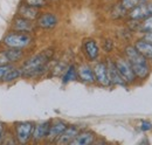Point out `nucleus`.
I'll use <instances>...</instances> for the list:
<instances>
[{
	"mask_svg": "<svg viewBox=\"0 0 152 145\" xmlns=\"http://www.w3.org/2000/svg\"><path fill=\"white\" fill-rule=\"evenodd\" d=\"M53 55L52 51H45L42 53L32 56L28 59L21 68V76L32 78V77H38L46 72L48 62Z\"/></svg>",
	"mask_w": 152,
	"mask_h": 145,
	"instance_id": "f257e3e1",
	"label": "nucleus"
},
{
	"mask_svg": "<svg viewBox=\"0 0 152 145\" xmlns=\"http://www.w3.org/2000/svg\"><path fill=\"white\" fill-rule=\"evenodd\" d=\"M124 55L132 68L136 78L145 80L149 77L150 72H151V66L149 61L136 49L134 46H128L124 49Z\"/></svg>",
	"mask_w": 152,
	"mask_h": 145,
	"instance_id": "f03ea898",
	"label": "nucleus"
},
{
	"mask_svg": "<svg viewBox=\"0 0 152 145\" xmlns=\"http://www.w3.org/2000/svg\"><path fill=\"white\" fill-rule=\"evenodd\" d=\"M33 41V37L28 33H23V32H13L10 33L4 37L2 42L5 46H7L8 48H26L28 47Z\"/></svg>",
	"mask_w": 152,
	"mask_h": 145,
	"instance_id": "7ed1b4c3",
	"label": "nucleus"
},
{
	"mask_svg": "<svg viewBox=\"0 0 152 145\" xmlns=\"http://www.w3.org/2000/svg\"><path fill=\"white\" fill-rule=\"evenodd\" d=\"M114 62L116 64V68L118 69V72L121 74V76L125 81V83L126 84H133L137 78H136V75L133 72L130 63L128 62V60L125 57H117L116 61H114Z\"/></svg>",
	"mask_w": 152,
	"mask_h": 145,
	"instance_id": "20e7f679",
	"label": "nucleus"
},
{
	"mask_svg": "<svg viewBox=\"0 0 152 145\" xmlns=\"http://www.w3.org/2000/svg\"><path fill=\"white\" fill-rule=\"evenodd\" d=\"M34 124L31 122H21L15 125V137L20 144H25L32 139Z\"/></svg>",
	"mask_w": 152,
	"mask_h": 145,
	"instance_id": "39448f33",
	"label": "nucleus"
},
{
	"mask_svg": "<svg viewBox=\"0 0 152 145\" xmlns=\"http://www.w3.org/2000/svg\"><path fill=\"white\" fill-rule=\"evenodd\" d=\"M128 15L131 20L142 21L145 18L152 15V4L149 2V1H146L144 4H140V5L136 6V7H133L132 10H130Z\"/></svg>",
	"mask_w": 152,
	"mask_h": 145,
	"instance_id": "423d86ee",
	"label": "nucleus"
},
{
	"mask_svg": "<svg viewBox=\"0 0 152 145\" xmlns=\"http://www.w3.org/2000/svg\"><path fill=\"white\" fill-rule=\"evenodd\" d=\"M94 69V75H95V81L102 87H110L111 82L109 78L108 74V67L105 62H98L96 63Z\"/></svg>",
	"mask_w": 152,
	"mask_h": 145,
	"instance_id": "0eeeda50",
	"label": "nucleus"
},
{
	"mask_svg": "<svg viewBox=\"0 0 152 145\" xmlns=\"http://www.w3.org/2000/svg\"><path fill=\"white\" fill-rule=\"evenodd\" d=\"M107 67H108V74H109V78H110L111 86H119V87H126L128 86L125 83V81L123 80V77L121 76L118 69L116 68V64H115L114 61L108 60Z\"/></svg>",
	"mask_w": 152,
	"mask_h": 145,
	"instance_id": "6e6552de",
	"label": "nucleus"
},
{
	"mask_svg": "<svg viewBox=\"0 0 152 145\" xmlns=\"http://www.w3.org/2000/svg\"><path fill=\"white\" fill-rule=\"evenodd\" d=\"M77 77L87 83V84H93L95 83V75H94V69L88 66V64H81L78 68H77Z\"/></svg>",
	"mask_w": 152,
	"mask_h": 145,
	"instance_id": "1a4fd4ad",
	"label": "nucleus"
},
{
	"mask_svg": "<svg viewBox=\"0 0 152 145\" xmlns=\"http://www.w3.org/2000/svg\"><path fill=\"white\" fill-rule=\"evenodd\" d=\"M49 127H50V122H42V123H39L37 125H34L33 135H32L33 142L39 143V142H42L43 139H46L47 135H48Z\"/></svg>",
	"mask_w": 152,
	"mask_h": 145,
	"instance_id": "9d476101",
	"label": "nucleus"
},
{
	"mask_svg": "<svg viewBox=\"0 0 152 145\" xmlns=\"http://www.w3.org/2000/svg\"><path fill=\"white\" fill-rule=\"evenodd\" d=\"M67 127V124L64 122H61V121H57L55 123L50 124L49 130H48V135H47V141L49 143H55L56 139L60 137V135L64 131V129Z\"/></svg>",
	"mask_w": 152,
	"mask_h": 145,
	"instance_id": "9b49d317",
	"label": "nucleus"
},
{
	"mask_svg": "<svg viewBox=\"0 0 152 145\" xmlns=\"http://www.w3.org/2000/svg\"><path fill=\"white\" fill-rule=\"evenodd\" d=\"M37 25L43 29H52L57 25V17L53 13H43L38 18Z\"/></svg>",
	"mask_w": 152,
	"mask_h": 145,
	"instance_id": "f8f14e48",
	"label": "nucleus"
},
{
	"mask_svg": "<svg viewBox=\"0 0 152 145\" xmlns=\"http://www.w3.org/2000/svg\"><path fill=\"white\" fill-rule=\"evenodd\" d=\"M83 51L90 61H95L99 55V48L97 46V42L93 39H88L83 42Z\"/></svg>",
	"mask_w": 152,
	"mask_h": 145,
	"instance_id": "ddd939ff",
	"label": "nucleus"
},
{
	"mask_svg": "<svg viewBox=\"0 0 152 145\" xmlns=\"http://www.w3.org/2000/svg\"><path fill=\"white\" fill-rule=\"evenodd\" d=\"M78 132H80V130L77 127H74V125L67 127L64 129V131L60 135V137L57 138L55 143H57V144H70L72 141L77 136Z\"/></svg>",
	"mask_w": 152,
	"mask_h": 145,
	"instance_id": "4468645a",
	"label": "nucleus"
},
{
	"mask_svg": "<svg viewBox=\"0 0 152 145\" xmlns=\"http://www.w3.org/2000/svg\"><path fill=\"white\" fill-rule=\"evenodd\" d=\"M13 29L15 32H23V33H31L34 29V25L31 20L25 18H18L13 21Z\"/></svg>",
	"mask_w": 152,
	"mask_h": 145,
	"instance_id": "2eb2a0df",
	"label": "nucleus"
},
{
	"mask_svg": "<svg viewBox=\"0 0 152 145\" xmlns=\"http://www.w3.org/2000/svg\"><path fill=\"white\" fill-rule=\"evenodd\" d=\"M95 141V135L91 131H82L78 132L77 136L72 141V145H89Z\"/></svg>",
	"mask_w": 152,
	"mask_h": 145,
	"instance_id": "dca6fc26",
	"label": "nucleus"
},
{
	"mask_svg": "<svg viewBox=\"0 0 152 145\" xmlns=\"http://www.w3.org/2000/svg\"><path fill=\"white\" fill-rule=\"evenodd\" d=\"M134 47L148 61H152V43L143 40V39H139L134 43Z\"/></svg>",
	"mask_w": 152,
	"mask_h": 145,
	"instance_id": "f3484780",
	"label": "nucleus"
},
{
	"mask_svg": "<svg viewBox=\"0 0 152 145\" xmlns=\"http://www.w3.org/2000/svg\"><path fill=\"white\" fill-rule=\"evenodd\" d=\"M19 15L21 18L28 19V20L33 21V20L39 18V11L35 7H32L28 5H22L19 8Z\"/></svg>",
	"mask_w": 152,
	"mask_h": 145,
	"instance_id": "a211bd4d",
	"label": "nucleus"
},
{
	"mask_svg": "<svg viewBox=\"0 0 152 145\" xmlns=\"http://www.w3.org/2000/svg\"><path fill=\"white\" fill-rule=\"evenodd\" d=\"M76 78H77V68L74 64H70L66 69V72L62 76V83L67 84V83H69L72 81H75Z\"/></svg>",
	"mask_w": 152,
	"mask_h": 145,
	"instance_id": "6ab92c4d",
	"label": "nucleus"
},
{
	"mask_svg": "<svg viewBox=\"0 0 152 145\" xmlns=\"http://www.w3.org/2000/svg\"><path fill=\"white\" fill-rule=\"evenodd\" d=\"M20 76H21V70L18 69V68H10L6 74L4 75V77L1 78V81H4V82H12V81H14V80H18Z\"/></svg>",
	"mask_w": 152,
	"mask_h": 145,
	"instance_id": "aec40b11",
	"label": "nucleus"
},
{
	"mask_svg": "<svg viewBox=\"0 0 152 145\" xmlns=\"http://www.w3.org/2000/svg\"><path fill=\"white\" fill-rule=\"evenodd\" d=\"M5 52H6V55H7L8 60H10V63L19 61L20 59L22 57V54H23L22 51L19 49V48H10V49H7Z\"/></svg>",
	"mask_w": 152,
	"mask_h": 145,
	"instance_id": "412c9836",
	"label": "nucleus"
},
{
	"mask_svg": "<svg viewBox=\"0 0 152 145\" xmlns=\"http://www.w3.org/2000/svg\"><path fill=\"white\" fill-rule=\"evenodd\" d=\"M146 1H149V0H121V4L119 5L125 11H130V10H132L133 7H136V6L140 5V4H144Z\"/></svg>",
	"mask_w": 152,
	"mask_h": 145,
	"instance_id": "4be33fe9",
	"label": "nucleus"
},
{
	"mask_svg": "<svg viewBox=\"0 0 152 145\" xmlns=\"http://www.w3.org/2000/svg\"><path fill=\"white\" fill-rule=\"evenodd\" d=\"M138 31H140V32H143V33L152 32V15L145 18L144 20H142V21H139Z\"/></svg>",
	"mask_w": 152,
	"mask_h": 145,
	"instance_id": "5701e85b",
	"label": "nucleus"
},
{
	"mask_svg": "<svg viewBox=\"0 0 152 145\" xmlns=\"http://www.w3.org/2000/svg\"><path fill=\"white\" fill-rule=\"evenodd\" d=\"M25 5H28L35 8H41L47 6V0H25Z\"/></svg>",
	"mask_w": 152,
	"mask_h": 145,
	"instance_id": "b1692460",
	"label": "nucleus"
},
{
	"mask_svg": "<svg viewBox=\"0 0 152 145\" xmlns=\"http://www.w3.org/2000/svg\"><path fill=\"white\" fill-rule=\"evenodd\" d=\"M6 64H10V60L6 55V52L2 51L0 52V66H6Z\"/></svg>",
	"mask_w": 152,
	"mask_h": 145,
	"instance_id": "393cba45",
	"label": "nucleus"
},
{
	"mask_svg": "<svg viewBox=\"0 0 152 145\" xmlns=\"http://www.w3.org/2000/svg\"><path fill=\"white\" fill-rule=\"evenodd\" d=\"M152 129V123L149 121H143L142 124H140V130L144 131V132H148Z\"/></svg>",
	"mask_w": 152,
	"mask_h": 145,
	"instance_id": "a878e982",
	"label": "nucleus"
},
{
	"mask_svg": "<svg viewBox=\"0 0 152 145\" xmlns=\"http://www.w3.org/2000/svg\"><path fill=\"white\" fill-rule=\"evenodd\" d=\"M10 68H11V66H10V64H6V66H0V80L4 77V75L6 74V72H7Z\"/></svg>",
	"mask_w": 152,
	"mask_h": 145,
	"instance_id": "bb28decb",
	"label": "nucleus"
},
{
	"mask_svg": "<svg viewBox=\"0 0 152 145\" xmlns=\"http://www.w3.org/2000/svg\"><path fill=\"white\" fill-rule=\"evenodd\" d=\"M143 40H145V41H148V42L152 43V32H148V33H145L144 36H143Z\"/></svg>",
	"mask_w": 152,
	"mask_h": 145,
	"instance_id": "cd10ccee",
	"label": "nucleus"
},
{
	"mask_svg": "<svg viewBox=\"0 0 152 145\" xmlns=\"http://www.w3.org/2000/svg\"><path fill=\"white\" fill-rule=\"evenodd\" d=\"M0 132H4V125L0 123Z\"/></svg>",
	"mask_w": 152,
	"mask_h": 145,
	"instance_id": "c85d7f7f",
	"label": "nucleus"
}]
</instances>
